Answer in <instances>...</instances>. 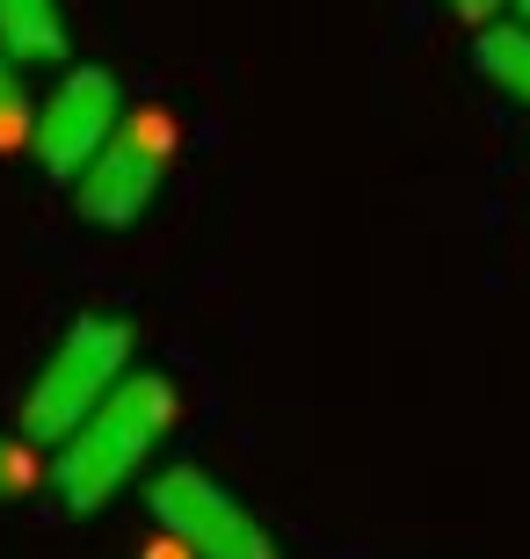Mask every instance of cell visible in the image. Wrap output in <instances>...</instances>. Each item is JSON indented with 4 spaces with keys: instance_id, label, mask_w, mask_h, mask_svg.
Masks as SVG:
<instances>
[{
    "instance_id": "1",
    "label": "cell",
    "mask_w": 530,
    "mask_h": 559,
    "mask_svg": "<svg viewBox=\"0 0 530 559\" xmlns=\"http://www.w3.org/2000/svg\"><path fill=\"white\" fill-rule=\"evenodd\" d=\"M175 415H182V393H175L161 371H123L117 393L51 451L44 479L59 487V501L73 516H95V509H109V501L145 473V457L167 443Z\"/></svg>"
},
{
    "instance_id": "2",
    "label": "cell",
    "mask_w": 530,
    "mask_h": 559,
    "mask_svg": "<svg viewBox=\"0 0 530 559\" xmlns=\"http://www.w3.org/2000/svg\"><path fill=\"white\" fill-rule=\"evenodd\" d=\"M131 349H139V334H131L123 312H73V328L59 334V349L37 364L30 393H22V443L59 451L66 436L117 393V378L131 371Z\"/></svg>"
},
{
    "instance_id": "3",
    "label": "cell",
    "mask_w": 530,
    "mask_h": 559,
    "mask_svg": "<svg viewBox=\"0 0 530 559\" xmlns=\"http://www.w3.org/2000/svg\"><path fill=\"white\" fill-rule=\"evenodd\" d=\"M167 153H175V117L167 109H123V124L109 131V145L73 175V204L87 226H139L145 204L161 197Z\"/></svg>"
},
{
    "instance_id": "4",
    "label": "cell",
    "mask_w": 530,
    "mask_h": 559,
    "mask_svg": "<svg viewBox=\"0 0 530 559\" xmlns=\"http://www.w3.org/2000/svg\"><path fill=\"white\" fill-rule=\"evenodd\" d=\"M153 523H161V538L189 559H276V538L262 531V516L233 501L211 473L197 465H167L153 473Z\"/></svg>"
},
{
    "instance_id": "5",
    "label": "cell",
    "mask_w": 530,
    "mask_h": 559,
    "mask_svg": "<svg viewBox=\"0 0 530 559\" xmlns=\"http://www.w3.org/2000/svg\"><path fill=\"white\" fill-rule=\"evenodd\" d=\"M123 124V87L117 73H103V66H73L51 95H44L37 124H30V153L44 160V175H59V182H73L95 153L109 145V131Z\"/></svg>"
},
{
    "instance_id": "6",
    "label": "cell",
    "mask_w": 530,
    "mask_h": 559,
    "mask_svg": "<svg viewBox=\"0 0 530 559\" xmlns=\"http://www.w3.org/2000/svg\"><path fill=\"white\" fill-rule=\"evenodd\" d=\"M0 51L15 66L66 59V15L59 0H0Z\"/></svg>"
},
{
    "instance_id": "7",
    "label": "cell",
    "mask_w": 530,
    "mask_h": 559,
    "mask_svg": "<svg viewBox=\"0 0 530 559\" xmlns=\"http://www.w3.org/2000/svg\"><path fill=\"white\" fill-rule=\"evenodd\" d=\"M472 66L487 87H502L509 103L530 109V22H487L472 44Z\"/></svg>"
},
{
    "instance_id": "8",
    "label": "cell",
    "mask_w": 530,
    "mask_h": 559,
    "mask_svg": "<svg viewBox=\"0 0 530 559\" xmlns=\"http://www.w3.org/2000/svg\"><path fill=\"white\" fill-rule=\"evenodd\" d=\"M30 124H37V103H30V87H22L15 59L0 51V153L30 145Z\"/></svg>"
},
{
    "instance_id": "9",
    "label": "cell",
    "mask_w": 530,
    "mask_h": 559,
    "mask_svg": "<svg viewBox=\"0 0 530 559\" xmlns=\"http://www.w3.org/2000/svg\"><path fill=\"white\" fill-rule=\"evenodd\" d=\"M37 479H44V465H37V443H22V436H0V501L30 495Z\"/></svg>"
},
{
    "instance_id": "10",
    "label": "cell",
    "mask_w": 530,
    "mask_h": 559,
    "mask_svg": "<svg viewBox=\"0 0 530 559\" xmlns=\"http://www.w3.org/2000/svg\"><path fill=\"white\" fill-rule=\"evenodd\" d=\"M450 15H466V22H480V29H487L494 15H502V8H509V0H444Z\"/></svg>"
},
{
    "instance_id": "11",
    "label": "cell",
    "mask_w": 530,
    "mask_h": 559,
    "mask_svg": "<svg viewBox=\"0 0 530 559\" xmlns=\"http://www.w3.org/2000/svg\"><path fill=\"white\" fill-rule=\"evenodd\" d=\"M145 559H189V552H175V545L161 538V545H153V552H145Z\"/></svg>"
},
{
    "instance_id": "12",
    "label": "cell",
    "mask_w": 530,
    "mask_h": 559,
    "mask_svg": "<svg viewBox=\"0 0 530 559\" xmlns=\"http://www.w3.org/2000/svg\"><path fill=\"white\" fill-rule=\"evenodd\" d=\"M516 8H523V22H530V0H516Z\"/></svg>"
}]
</instances>
